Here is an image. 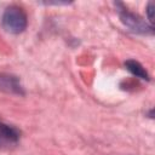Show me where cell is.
I'll return each mask as SVG.
<instances>
[{
	"label": "cell",
	"mask_w": 155,
	"mask_h": 155,
	"mask_svg": "<svg viewBox=\"0 0 155 155\" xmlns=\"http://www.w3.org/2000/svg\"><path fill=\"white\" fill-rule=\"evenodd\" d=\"M1 23L6 31L12 34H19L27 28L28 19L22 7L11 5L4 11Z\"/></svg>",
	"instance_id": "obj_1"
},
{
	"label": "cell",
	"mask_w": 155,
	"mask_h": 155,
	"mask_svg": "<svg viewBox=\"0 0 155 155\" xmlns=\"http://www.w3.org/2000/svg\"><path fill=\"white\" fill-rule=\"evenodd\" d=\"M119 16L121 22L128 27L131 30L136 31V33H140V34H153L154 28L150 27L145 21H143L138 15H134L132 12H130L128 10H126L125 7L119 10Z\"/></svg>",
	"instance_id": "obj_2"
},
{
	"label": "cell",
	"mask_w": 155,
	"mask_h": 155,
	"mask_svg": "<svg viewBox=\"0 0 155 155\" xmlns=\"http://www.w3.org/2000/svg\"><path fill=\"white\" fill-rule=\"evenodd\" d=\"M0 90L6 93L13 94H24L23 87L19 82V79L11 74H0Z\"/></svg>",
	"instance_id": "obj_3"
},
{
	"label": "cell",
	"mask_w": 155,
	"mask_h": 155,
	"mask_svg": "<svg viewBox=\"0 0 155 155\" xmlns=\"http://www.w3.org/2000/svg\"><path fill=\"white\" fill-rule=\"evenodd\" d=\"M19 131L13 126L0 124V148L13 145L19 139Z\"/></svg>",
	"instance_id": "obj_4"
},
{
	"label": "cell",
	"mask_w": 155,
	"mask_h": 155,
	"mask_svg": "<svg viewBox=\"0 0 155 155\" xmlns=\"http://www.w3.org/2000/svg\"><path fill=\"white\" fill-rule=\"evenodd\" d=\"M125 67L134 76H137V78H139L142 80H147V81L149 80V75H148L147 70L143 68V65L139 62H137L134 59H128V61L125 62Z\"/></svg>",
	"instance_id": "obj_5"
},
{
	"label": "cell",
	"mask_w": 155,
	"mask_h": 155,
	"mask_svg": "<svg viewBox=\"0 0 155 155\" xmlns=\"http://www.w3.org/2000/svg\"><path fill=\"white\" fill-rule=\"evenodd\" d=\"M147 15H148V19H149V25L153 27V23H154V2L153 1H150L147 6Z\"/></svg>",
	"instance_id": "obj_6"
}]
</instances>
